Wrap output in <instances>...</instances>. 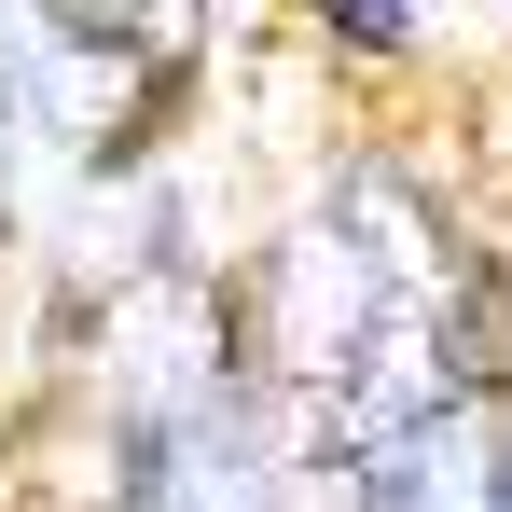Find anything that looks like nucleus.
<instances>
[{
  "mask_svg": "<svg viewBox=\"0 0 512 512\" xmlns=\"http://www.w3.org/2000/svg\"><path fill=\"white\" fill-rule=\"evenodd\" d=\"M125 512H291V485H277V443L250 429V402H208V416L139 429Z\"/></svg>",
  "mask_w": 512,
  "mask_h": 512,
  "instance_id": "obj_1",
  "label": "nucleus"
},
{
  "mask_svg": "<svg viewBox=\"0 0 512 512\" xmlns=\"http://www.w3.org/2000/svg\"><path fill=\"white\" fill-rule=\"evenodd\" d=\"M14 111H28L42 139H70L84 167H111V153L139 139V111H153V70H139V56H97V42H56V28H42V42L14 56Z\"/></svg>",
  "mask_w": 512,
  "mask_h": 512,
  "instance_id": "obj_2",
  "label": "nucleus"
},
{
  "mask_svg": "<svg viewBox=\"0 0 512 512\" xmlns=\"http://www.w3.org/2000/svg\"><path fill=\"white\" fill-rule=\"evenodd\" d=\"M360 512H499V443L471 429V402L402 429V443H374L360 457Z\"/></svg>",
  "mask_w": 512,
  "mask_h": 512,
  "instance_id": "obj_3",
  "label": "nucleus"
},
{
  "mask_svg": "<svg viewBox=\"0 0 512 512\" xmlns=\"http://www.w3.org/2000/svg\"><path fill=\"white\" fill-rule=\"evenodd\" d=\"M208 0H42V28L56 42H97V56H139V70H167V42L194 28Z\"/></svg>",
  "mask_w": 512,
  "mask_h": 512,
  "instance_id": "obj_4",
  "label": "nucleus"
},
{
  "mask_svg": "<svg viewBox=\"0 0 512 512\" xmlns=\"http://www.w3.org/2000/svg\"><path fill=\"white\" fill-rule=\"evenodd\" d=\"M346 42H416V0H319Z\"/></svg>",
  "mask_w": 512,
  "mask_h": 512,
  "instance_id": "obj_5",
  "label": "nucleus"
}]
</instances>
